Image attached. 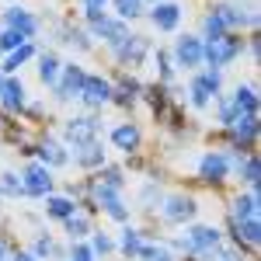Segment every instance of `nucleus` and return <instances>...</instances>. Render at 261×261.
I'll use <instances>...</instances> for the list:
<instances>
[{"instance_id": "nucleus-25", "label": "nucleus", "mask_w": 261, "mask_h": 261, "mask_svg": "<svg viewBox=\"0 0 261 261\" xmlns=\"http://www.w3.org/2000/svg\"><path fill=\"white\" fill-rule=\"evenodd\" d=\"M230 105H233V112L237 115H258V108H261V101H258V87H254V81H247V84H237L230 94Z\"/></svg>"}, {"instance_id": "nucleus-20", "label": "nucleus", "mask_w": 261, "mask_h": 261, "mask_svg": "<svg viewBox=\"0 0 261 261\" xmlns=\"http://www.w3.org/2000/svg\"><path fill=\"white\" fill-rule=\"evenodd\" d=\"M24 101H28V87H24V81H21V73L4 77V87H0V115L18 119L21 108H24Z\"/></svg>"}, {"instance_id": "nucleus-36", "label": "nucleus", "mask_w": 261, "mask_h": 261, "mask_svg": "<svg viewBox=\"0 0 261 261\" xmlns=\"http://www.w3.org/2000/svg\"><path fill=\"white\" fill-rule=\"evenodd\" d=\"M195 35H199L202 42H216V39L226 35V28H223V21L216 18V14L205 7V11H202V18H199V32H195Z\"/></svg>"}, {"instance_id": "nucleus-42", "label": "nucleus", "mask_w": 261, "mask_h": 261, "mask_svg": "<svg viewBox=\"0 0 261 261\" xmlns=\"http://www.w3.org/2000/svg\"><path fill=\"white\" fill-rule=\"evenodd\" d=\"M199 77H202V84L209 87L213 98H220V94H223V70H199Z\"/></svg>"}, {"instance_id": "nucleus-50", "label": "nucleus", "mask_w": 261, "mask_h": 261, "mask_svg": "<svg viewBox=\"0 0 261 261\" xmlns=\"http://www.w3.org/2000/svg\"><path fill=\"white\" fill-rule=\"evenodd\" d=\"M153 261H178V258H174V254H171V251L161 244V251H157V258H153Z\"/></svg>"}, {"instance_id": "nucleus-15", "label": "nucleus", "mask_w": 261, "mask_h": 261, "mask_svg": "<svg viewBox=\"0 0 261 261\" xmlns=\"http://www.w3.org/2000/svg\"><path fill=\"white\" fill-rule=\"evenodd\" d=\"M35 161L45 164L49 171H63V167H70V150L60 143V136L39 133L35 136Z\"/></svg>"}, {"instance_id": "nucleus-11", "label": "nucleus", "mask_w": 261, "mask_h": 261, "mask_svg": "<svg viewBox=\"0 0 261 261\" xmlns=\"http://www.w3.org/2000/svg\"><path fill=\"white\" fill-rule=\"evenodd\" d=\"M0 28H11V32H18L21 39L35 42V35L42 32V21L35 11H28L21 4H7V7H0Z\"/></svg>"}, {"instance_id": "nucleus-46", "label": "nucleus", "mask_w": 261, "mask_h": 261, "mask_svg": "<svg viewBox=\"0 0 261 261\" xmlns=\"http://www.w3.org/2000/svg\"><path fill=\"white\" fill-rule=\"evenodd\" d=\"M216 261H254V258H247V254H241L237 247H230V244L223 241L220 247H216Z\"/></svg>"}, {"instance_id": "nucleus-8", "label": "nucleus", "mask_w": 261, "mask_h": 261, "mask_svg": "<svg viewBox=\"0 0 261 261\" xmlns=\"http://www.w3.org/2000/svg\"><path fill=\"white\" fill-rule=\"evenodd\" d=\"M21 174V185H24V199H45L56 192V171H49L45 164L39 161H24V167L18 171Z\"/></svg>"}, {"instance_id": "nucleus-23", "label": "nucleus", "mask_w": 261, "mask_h": 261, "mask_svg": "<svg viewBox=\"0 0 261 261\" xmlns=\"http://www.w3.org/2000/svg\"><path fill=\"white\" fill-rule=\"evenodd\" d=\"M143 244H146V230H143V226H133V223H122L119 237H115V254L136 261L140 251H143Z\"/></svg>"}, {"instance_id": "nucleus-1", "label": "nucleus", "mask_w": 261, "mask_h": 261, "mask_svg": "<svg viewBox=\"0 0 261 261\" xmlns=\"http://www.w3.org/2000/svg\"><path fill=\"white\" fill-rule=\"evenodd\" d=\"M195 181H199L202 188H213V192L226 188L233 181V157L226 150H220V146L202 150L199 157H195Z\"/></svg>"}, {"instance_id": "nucleus-27", "label": "nucleus", "mask_w": 261, "mask_h": 261, "mask_svg": "<svg viewBox=\"0 0 261 261\" xmlns=\"http://www.w3.org/2000/svg\"><path fill=\"white\" fill-rule=\"evenodd\" d=\"M45 205H42V216L45 220H56V223H63V220H70L73 213H77V199H70V195H63V192H53V195H45Z\"/></svg>"}, {"instance_id": "nucleus-2", "label": "nucleus", "mask_w": 261, "mask_h": 261, "mask_svg": "<svg viewBox=\"0 0 261 261\" xmlns=\"http://www.w3.org/2000/svg\"><path fill=\"white\" fill-rule=\"evenodd\" d=\"M101 112H77V115H70V119H63L60 125V143L66 150H77V146H87V143L101 140Z\"/></svg>"}, {"instance_id": "nucleus-6", "label": "nucleus", "mask_w": 261, "mask_h": 261, "mask_svg": "<svg viewBox=\"0 0 261 261\" xmlns=\"http://www.w3.org/2000/svg\"><path fill=\"white\" fill-rule=\"evenodd\" d=\"M209 11L223 21L226 32H241L244 35V32H258V24H261L258 7H244L237 0H216V4H209Z\"/></svg>"}, {"instance_id": "nucleus-29", "label": "nucleus", "mask_w": 261, "mask_h": 261, "mask_svg": "<svg viewBox=\"0 0 261 261\" xmlns=\"http://www.w3.org/2000/svg\"><path fill=\"white\" fill-rule=\"evenodd\" d=\"M150 66H153V81L157 84H174L178 81V66L171 60V53H167V45H153V53H150Z\"/></svg>"}, {"instance_id": "nucleus-49", "label": "nucleus", "mask_w": 261, "mask_h": 261, "mask_svg": "<svg viewBox=\"0 0 261 261\" xmlns=\"http://www.w3.org/2000/svg\"><path fill=\"white\" fill-rule=\"evenodd\" d=\"M11 261H39V258H35L28 247H14V251H11Z\"/></svg>"}, {"instance_id": "nucleus-38", "label": "nucleus", "mask_w": 261, "mask_h": 261, "mask_svg": "<svg viewBox=\"0 0 261 261\" xmlns=\"http://www.w3.org/2000/svg\"><path fill=\"white\" fill-rule=\"evenodd\" d=\"M28 251H32L39 261H53V254H56V237H53L49 230H39V233H32Z\"/></svg>"}, {"instance_id": "nucleus-34", "label": "nucleus", "mask_w": 261, "mask_h": 261, "mask_svg": "<svg viewBox=\"0 0 261 261\" xmlns=\"http://www.w3.org/2000/svg\"><path fill=\"white\" fill-rule=\"evenodd\" d=\"M108 14H115L119 21L133 24V21H140L146 14V7H143L140 0H108Z\"/></svg>"}, {"instance_id": "nucleus-31", "label": "nucleus", "mask_w": 261, "mask_h": 261, "mask_svg": "<svg viewBox=\"0 0 261 261\" xmlns=\"http://www.w3.org/2000/svg\"><path fill=\"white\" fill-rule=\"evenodd\" d=\"M164 199V192H161V185L157 181H146L143 178V185L136 188V205H140L143 213L150 216V220H157V205H161Z\"/></svg>"}, {"instance_id": "nucleus-28", "label": "nucleus", "mask_w": 261, "mask_h": 261, "mask_svg": "<svg viewBox=\"0 0 261 261\" xmlns=\"http://www.w3.org/2000/svg\"><path fill=\"white\" fill-rule=\"evenodd\" d=\"M213 94H209V87L202 84V77H199V70L192 73V81L185 84V105L192 108V112H209L213 108Z\"/></svg>"}, {"instance_id": "nucleus-9", "label": "nucleus", "mask_w": 261, "mask_h": 261, "mask_svg": "<svg viewBox=\"0 0 261 261\" xmlns=\"http://www.w3.org/2000/svg\"><path fill=\"white\" fill-rule=\"evenodd\" d=\"M167 53H171V60L178 66V73H195V70H202V39L195 32H181L178 39L167 45Z\"/></svg>"}, {"instance_id": "nucleus-10", "label": "nucleus", "mask_w": 261, "mask_h": 261, "mask_svg": "<svg viewBox=\"0 0 261 261\" xmlns=\"http://www.w3.org/2000/svg\"><path fill=\"white\" fill-rule=\"evenodd\" d=\"M84 77H87V70H84V66H81L77 60L63 63L60 81L49 87V98H53V105H73V101H77V94H81Z\"/></svg>"}, {"instance_id": "nucleus-3", "label": "nucleus", "mask_w": 261, "mask_h": 261, "mask_svg": "<svg viewBox=\"0 0 261 261\" xmlns=\"http://www.w3.org/2000/svg\"><path fill=\"white\" fill-rule=\"evenodd\" d=\"M244 45H247V39L241 32H226L216 42H202V70H226V66H233L244 56Z\"/></svg>"}, {"instance_id": "nucleus-41", "label": "nucleus", "mask_w": 261, "mask_h": 261, "mask_svg": "<svg viewBox=\"0 0 261 261\" xmlns=\"http://www.w3.org/2000/svg\"><path fill=\"white\" fill-rule=\"evenodd\" d=\"M213 108H216V129H230L237 122V112H233V105H230L226 94H220V98L213 101Z\"/></svg>"}, {"instance_id": "nucleus-35", "label": "nucleus", "mask_w": 261, "mask_h": 261, "mask_svg": "<svg viewBox=\"0 0 261 261\" xmlns=\"http://www.w3.org/2000/svg\"><path fill=\"white\" fill-rule=\"evenodd\" d=\"M87 247L94 251V258H98V261H105V258L115 254V237H112L108 230H98V226H94L91 237H87Z\"/></svg>"}, {"instance_id": "nucleus-37", "label": "nucleus", "mask_w": 261, "mask_h": 261, "mask_svg": "<svg viewBox=\"0 0 261 261\" xmlns=\"http://www.w3.org/2000/svg\"><path fill=\"white\" fill-rule=\"evenodd\" d=\"M0 199H4V202L24 199V185H21L18 171H0Z\"/></svg>"}, {"instance_id": "nucleus-32", "label": "nucleus", "mask_w": 261, "mask_h": 261, "mask_svg": "<svg viewBox=\"0 0 261 261\" xmlns=\"http://www.w3.org/2000/svg\"><path fill=\"white\" fill-rule=\"evenodd\" d=\"M63 233H66V244H73V241H87L91 237V230H94V220L91 216H84V213H73L70 220H63Z\"/></svg>"}, {"instance_id": "nucleus-33", "label": "nucleus", "mask_w": 261, "mask_h": 261, "mask_svg": "<svg viewBox=\"0 0 261 261\" xmlns=\"http://www.w3.org/2000/svg\"><path fill=\"white\" fill-rule=\"evenodd\" d=\"M94 181H98V185H108V188H115V192H125L129 174L122 171V164H101L98 171H94Z\"/></svg>"}, {"instance_id": "nucleus-19", "label": "nucleus", "mask_w": 261, "mask_h": 261, "mask_svg": "<svg viewBox=\"0 0 261 261\" xmlns=\"http://www.w3.org/2000/svg\"><path fill=\"white\" fill-rule=\"evenodd\" d=\"M53 35H56L60 45H70L73 53H94L98 49L94 39H91V32L84 24H73V21H56L53 24Z\"/></svg>"}, {"instance_id": "nucleus-24", "label": "nucleus", "mask_w": 261, "mask_h": 261, "mask_svg": "<svg viewBox=\"0 0 261 261\" xmlns=\"http://www.w3.org/2000/svg\"><path fill=\"white\" fill-rule=\"evenodd\" d=\"M60 70H63V60L56 49H39V56H35V77H39L42 87H53V84L60 81Z\"/></svg>"}, {"instance_id": "nucleus-45", "label": "nucleus", "mask_w": 261, "mask_h": 261, "mask_svg": "<svg viewBox=\"0 0 261 261\" xmlns=\"http://www.w3.org/2000/svg\"><path fill=\"white\" fill-rule=\"evenodd\" d=\"M66 261H98V258H94V251L87 247V241H73V244H70Z\"/></svg>"}, {"instance_id": "nucleus-48", "label": "nucleus", "mask_w": 261, "mask_h": 261, "mask_svg": "<svg viewBox=\"0 0 261 261\" xmlns=\"http://www.w3.org/2000/svg\"><path fill=\"white\" fill-rule=\"evenodd\" d=\"M11 251H14V241L0 233V261H11Z\"/></svg>"}, {"instance_id": "nucleus-43", "label": "nucleus", "mask_w": 261, "mask_h": 261, "mask_svg": "<svg viewBox=\"0 0 261 261\" xmlns=\"http://www.w3.org/2000/svg\"><path fill=\"white\" fill-rule=\"evenodd\" d=\"M150 164H153V161H146L143 153H129V157L122 161V171H125V174H129V171H133V174H146Z\"/></svg>"}, {"instance_id": "nucleus-13", "label": "nucleus", "mask_w": 261, "mask_h": 261, "mask_svg": "<svg viewBox=\"0 0 261 261\" xmlns=\"http://www.w3.org/2000/svg\"><path fill=\"white\" fill-rule=\"evenodd\" d=\"M143 18L150 21L157 32L171 35V32H178L181 21H185V7H181L178 0H157V4H150V7H146V14H143Z\"/></svg>"}, {"instance_id": "nucleus-52", "label": "nucleus", "mask_w": 261, "mask_h": 261, "mask_svg": "<svg viewBox=\"0 0 261 261\" xmlns=\"http://www.w3.org/2000/svg\"><path fill=\"white\" fill-rule=\"evenodd\" d=\"M0 216H4V199H0Z\"/></svg>"}, {"instance_id": "nucleus-16", "label": "nucleus", "mask_w": 261, "mask_h": 261, "mask_svg": "<svg viewBox=\"0 0 261 261\" xmlns=\"http://www.w3.org/2000/svg\"><path fill=\"white\" fill-rule=\"evenodd\" d=\"M140 91H143V81L136 73H122L112 81V101L108 105H115L119 112H133L136 105H140Z\"/></svg>"}, {"instance_id": "nucleus-14", "label": "nucleus", "mask_w": 261, "mask_h": 261, "mask_svg": "<svg viewBox=\"0 0 261 261\" xmlns=\"http://www.w3.org/2000/svg\"><path fill=\"white\" fill-rule=\"evenodd\" d=\"M108 143H112V150H119L122 157H129V153H143V129H140V122H133V119L115 122V125L108 129Z\"/></svg>"}, {"instance_id": "nucleus-21", "label": "nucleus", "mask_w": 261, "mask_h": 261, "mask_svg": "<svg viewBox=\"0 0 261 261\" xmlns=\"http://www.w3.org/2000/svg\"><path fill=\"white\" fill-rule=\"evenodd\" d=\"M70 164H73L81 174H94L101 164H108V150H105V143H101V140H94V143H87V146L70 150Z\"/></svg>"}, {"instance_id": "nucleus-18", "label": "nucleus", "mask_w": 261, "mask_h": 261, "mask_svg": "<svg viewBox=\"0 0 261 261\" xmlns=\"http://www.w3.org/2000/svg\"><path fill=\"white\" fill-rule=\"evenodd\" d=\"M185 241L192 244V254H205V251H216L223 244V230L216 223H188Z\"/></svg>"}, {"instance_id": "nucleus-22", "label": "nucleus", "mask_w": 261, "mask_h": 261, "mask_svg": "<svg viewBox=\"0 0 261 261\" xmlns=\"http://www.w3.org/2000/svg\"><path fill=\"white\" fill-rule=\"evenodd\" d=\"M251 216H261L258 205V188H237L230 195V205H226V220H251Z\"/></svg>"}, {"instance_id": "nucleus-40", "label": "nucleus", "mask_w": 261, "mask_h": 261, "mask_svg": "<svg viewBox=\"0 0 261 261\" xmlns=\"http://www.w3.org/2000/svg\"><path fill=\"white\" fill-rule=\"evenodd\" d=\"M77 11H81L84 24H94L98 18L108 14V0H77Z\"/></svg>"}, {"instance_id": "nucleus-55", "label": "nucleus", "mask_w": 261, "mask_h": 261, "mask_svg": "<svg viewBox=\"0 0 261 261\" xmlns=\"http://www.w3.org/2000/svg\"><path fill=\"white\" fill-rule=\"evenodd\" d=\"M0 56H4V53H0Z\"/></svg>"}, {"instance_id": "nucleus-54", "label": "nucleus", "mask_w": 261, "mask_h": 261, "mask_svg": "<svg viewBox=\"0 0 261 261\" xmlns=\"http://www.w3.org/2000/svg\"><path fill=\"white\" fill-rule=\"evenodd\" d=\"M237 4H244V0H237Z\"/></svg>"}, {"instance_id": "nucleus-17", "label": "nucleus", "mask_w": 261, "mask_h": 261, "mask_svg": "<svg viewBox=\"0 0 261 261\" xmlns=\"http://www.w3.org/2000/svg\"><path fill=\"white\" fill-rule=\"evenodd\" d=\"M84 28L91 32V39H94V45L101 42L105 49H115V45H119V42L125 39L129 32H133V28H129L125 21H119L115 14H105V18H98L94 24H84Z\"/></svg>"}, {"instance_id": "nucleus-51", "label": "nucleus", "mask_w": 261, "mask_h": 261, "mask_svg": "<svg viewBox=\"0 0 261 261\" xmlns=\"http://www.w3.org/2000/svg\"><path fill=\"white\" fill-rule=\"evenodd\" d=\"M140 4H143V7H150V4H157V0H140Z\"/></svg>"}, {"instance_id": "nucleus-26", "label": "nucleus", "mask_w": 261, "mask_h": 261, "mask_svg": "<svg viewBox=\"0 0 261 261\" xmlns=\"http://www.w3.org/2000/svg\"><path fill=\"white\" fill-rule=\"evenodd\" d=\"M35 56H39V45H35V42H24L14 53H4V56H0V73H4V77H14L24 63H35Z\"/></svg>"}, {"instance_id": "nucleus-30", "label": "nucleus", "mask_w": 261, "mask_h": 261, "mask_svg": "<svg viewBox=\"0 0 261 261\" xmlns=\"http://www.w3.org/2000/svg\"><path fill=\"white\" fill-rule=\"evenodd\" d=\"M233 178L241 181L244 188H258V181H261L258 153H244V157H233Z\"/></svg>"}, {"instance_id": "nucleus-7", "label": "nucleus", "mask_w": 261, "mask_h": 261, "mask_svg": "<svg viewBox=\"0 0 261 261\" xmlns=\"http://www.w3.org/2000/svg\"><path fill=\"white\" fill-rule=\"evenodd\" d=\"M223 230V241L230 244V247H237L241 254H247V258H254L261 247V216H251V220H226V226H220Z\"/></svg>"}, {"instance_id": "nucleus-53", "label": "nucleus", "mask_w": 261, "mask_h": 261, "mask_svg": "<svg viewBox=\"0 0 261 261\" xmlns=\"http://www.w3.org/2000/svg\"><path fill=\"white\" fill-rule=\"evenodd\" d=\"M0 87H4V73H0Z\"/></svg>"}, {"instance_id": "nucleus-12", "label": "nucleus", "mask_w": 261, "mask_h": 261, "mask_svg": "<svg viewBox=\"0 0 261 261\" xmlns=\"http://www.w3.org/2000/svg\"><path fill=\"white\" fill-rule=\"evenodd\" d=\"M77 101L84 105V112H101V108L112 101V77H105V73H91V70H87Z\"/></svg>"}, {"instance_id": "nucleus-44", "label": "nucleus", "mask_w": 261, "mask_h": 261, "mask_svg": "<svg viewBox=\"0 0 261 261\" xmlns=\"http://www.w3.org/2000/svg\"><path fill=\"white\" fill-rule=\"evenodd\" d=\"M28 39H21L18 32H11V28H0V53H14L18 45H24Z\"/></svg>"}, {"instance_id": "nucleus-47", "label": "nucleus", "mask_w": 261, "mask_h": 261, "mask_svg": "<svg viewBox=\"0 0 261 261\" xmlns=\"http://www.w3.org/2000/svg\"><path fill=\"white\" fill-rule=\"evenodd\" d=\"M18 223H21V226H28L32 233L45 230V216H42V213H21V216H18Z\"/></svg>"}, {"instance_id": "nucleus-39", "label": "nucleus", "mask_w": 261, "mask_h": 261, "mask_svg": "<svg viewBox=\"0 0 261 261\" xmlns=\"http://www.w3.org/2000/svg\"><path fill=\"white\" fill-rule=\"evenodd\" d=\"M45 115H49V105H45V101H39V98H35V101L28 98L18 119L24 122V125H39V122H45Z\"/></svg>"}, {"instance_id": "nucleus-4", "label": "nucleus", "mask_w": 261, "mask_h": 261, "mask_svg": "<svg viewBox=\"0 0 261 261\" xmlns=\"http://www.w3.org/2000/svg\"><path fill=\"white\" fill-rule=\"evenodd\" d=\"M199 213H202V202L192 192H171L157 205V216H161L164 226H188V223L199 220Z\"/></svg>"}, {"instance_id": "nucleus-5", "label": "nucleus", "mask_w": 261, "mask_h": 261, "mask_svg": "<svg viewBox=\"0 0 261 261\" xmlns=\"http://www.w3.org/2000/svg\"><path fill=\"white\" fill-rule=\"evenodd\" d=\"M108 53H112V60H115V66H119L122 73H136L140 66L150 63L153 39H150V35H140V32H129V35H125L115 49H108Z\"/></svg>"}]
</instances>
